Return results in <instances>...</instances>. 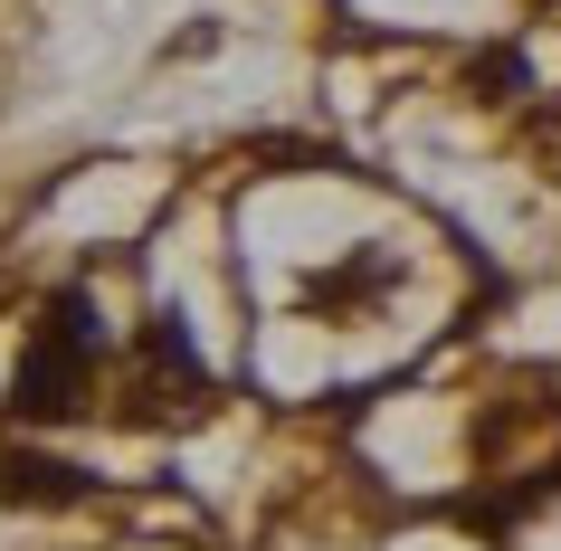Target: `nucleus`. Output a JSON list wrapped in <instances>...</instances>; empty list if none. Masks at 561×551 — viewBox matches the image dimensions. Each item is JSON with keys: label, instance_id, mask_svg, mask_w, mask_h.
<instances>
[{"label": "nucleus", "instance_id": "obj_1", "mask_svg": "<svg viewBox=\"0 0 561 551\" xmlns=\"http://www.w3.org/2000/svg\"><path fill=\"white\" fill-rule=\"evenodd\" d=\"M87 361H95V305L87 295H58L48 323L30 333V352H20L10 409H20V418H67V409H87Z\"/></svg>", "mask_w": 561, "mask_h": 551}, {"label": "nucleus", "instance_id": "obj_2", "mask_svg": "<svg viewBox=\"0 0 561 551\" xmlns=\"http://www.w3.org/2000/svg\"><path fill=\"white\" fill-rule=\"evenodd\" d=\"M87 494V475L58 457H30V447H10L0 457V504H77Z\"/></svg>", "mask_w": 561, "mask_h": 551}]
</instances>
